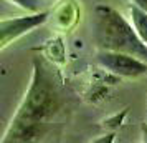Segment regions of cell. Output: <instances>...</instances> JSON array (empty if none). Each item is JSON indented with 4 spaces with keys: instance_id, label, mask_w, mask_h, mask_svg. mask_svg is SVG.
Returning a JSON list of instances; mask_svg holds the SVG:
<instances>
[{
    "instance_id": "obj_1",
    "label": "cell",
    "mask_w": 147,
    "mask_h": 143,
    "mask_svg": "<svg viewBox=\"0 0 147 143\" xmlns=\"http://www.w3.org/2000/svg\"><path fill=\"white\" fill-rule=\"evenodd\" d=\"M65 103L66 95L60 68L53 60L36 57L27 93L0 142L18 143L38 140L63 112Z\"/></svg>"
},
{
    "instance_id": "obj_2",
    "label": "cell",
    "mask_w": 147,
    "mask_h": 143,
    "mask_svg": "<svg viewBox=\"0 0 147 143\" xmlns=\"http://www.w3.org/2000/svg\"><path fill=\"white\" fill-rule=\"evenodd\" d=\"M91 30L96 47L101 50L126 52L147 62V45L140 40L136 28L119 10L99 3L93 10Z\"/></svg>"
},
{
    "instance_id": "obj_3",
    "label": "cell",
    "mask_w": 147,
    "mask_h": 143,
    "mask_svg": "<svg viewBox=\"0 0 147 143\" xmlns=\"http://www.w3.org/2000/svg\"><path fill=\"white\" fill-rule=\"evenodd\" d=\"M96 63L102 70L114 77L122 78H137L147 73V62L140 60L126 52H114V50H101L96 52Z\"/></svg>"
},
{
    "instance_id": "obj_4",
    "label": "cell",
    "mask_w": 147,
    "mask_h": 143,
    "mask_svg": "<svg viewBox=\"0 0 147 143\" xmlns=\"http://www.w3.org/2000/svg\"><path fill=\"white\" fill-rule=\"evenodd\" d=\"M50 12L40 10L33 14L23 15V17H15V18H2L0 20V48H7L10 43L18 40L20 37L30 34L36 27L43 25L48 20Z\"/></svg>"
},
{
    "instance_id": "obj_5",
    "label": "cell",
    "mask_w": 147,
    "mask_h": 143,
    "mask_svg": "<svg viewBox=\"0 0 147 143\" xmlns=\"http://www.w3.org/2000/svg\"><path fill=\"white\" fill-rule=\"evenodd\" d=\"M127 12H129V20L132 23V27L136 28L140 40L147 45V12L137 5H132V3L129 5Z\"/></svg>"
},
{
    "instance_id": "obj_6",
    "label": "cell",
    "mask_w": 147,
    "mask_h": 143,
    "mask_svg": "<svg viewBox=\"0 0 147 143\" xmlns=\"http://www.w3.org/2000/svg\"><path fill=\"white\" fill-rule=\"evenodd\" d=\"M8 2L23 8L28 14H33V12H40L41 10V2L43 0H8Z\"/></svg>"
},
{
    "instance_id": "obj_7",
    "label": "cell",
    "mask_w": 147,
    "mask_h": 143,
    "mask_svg": "<svg viewBox=\"0 0 147 143\" xmlns=\"http://www.w3.org/2000/svg\"><path fill=\"white\" fill-rule=\"evenodd\" d=\"M132 5H137V7H140L142 10H146L147 12V0H129Z\"/></svg>"
},
{
    "instance_id": "obj_8",
    "label": "cell",
    "mask_w": 147,
    "mask_h": 143,
    "mask_svg": "<svg viewBox=\"0 0 147 143\" xmlns=\"http://www.w3.org/2000/svg\"><path fill=\"white\" fill-rule=\"evenodd\" d=\"M45 2H50V3H53V2H56V0H45Z\"/></svg>"
}]
</instances>
